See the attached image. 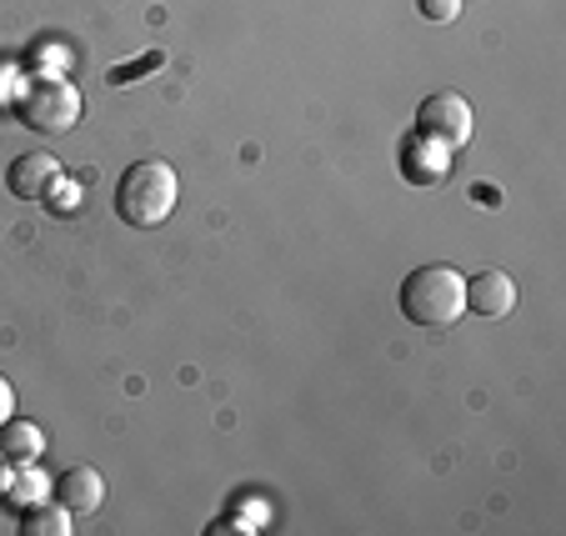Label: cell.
<instances>
[{
	"label": "cell",
	"mask_w": 566,
	"mask_h": 536,
	"mask_svg": "<svg viewBox=\"0 0 566 536\" xmlns=\"http://www.w3.org/2000/svg\"><path fill=\"white\" fill-rule=\"evenodd\" d=\"M181 201V181L166 161H136L126 176L116 181V216L136 231H150Z\"/></svg>",
	"instance_id": "obj_1"
},
{
	"label": "cell",
	"mask_w": 566,
	"mask_h": 536,
	"mask_svg": "<svg viewBox=\"0 0 566 536\" xmlns=\"http://www.w3.org/2000/svg\"><path fill=\"white\" fill-rule=\"evenodd\" d=\"M467 312V276L451 266H417L401 281V316L411 326H451Z\"/></svg>",
	"instance_id": "obj_2"
},
{
	"label": "cell",
	"mask_w": 566,
	"mask_h": 536,
	"mask_svg": "<svg viewBox=\"0 0 566 536\" xmlns=\"http://www.w3.org/2000/svg\"><path fill=\"white\" fill-rule=\"evenodd\" d=\"M15 116H21V126L41 130V136H65L81 120V91L65 75H31L21 101H15Z\"/></svg>",
	"instance_id": "obj_3"
},
{
	"label": "cell",
	"mask_w": 566,
	"mask_h": 536,
	"mask_svg": "<svg viewBox=\"0 0 566 536\" xmlns=\"http://www.w3.org/2000/svg\"><path fill=\"white\" fill-rule=\"evenodd\" d=\"M417 130L441 140V146L461 150L471 140V101L461 96V91H431L417 106Z\"/></svg>",
	"instance_id": "obj_4"
},
{
	"label": "cell",
	"mask_w": 566,
	"mask_h": 536,
	"mask_svg": "<svg viewBox=\"0 0 566 536\" xmlns=\"http://www.w3.org/2000/svg\"><path fill=\"white\" fill-rule=\"evenodd\" d=\"M451 156H457L451 146H441V140L417 130V136L401 140V176H407L411 186H437L451 176Z\"/></svg>",
	"instance_id": "obj_5"
},
{
	"label": "cell",
	"mask_w": 566,
	"mask_h": 536,
	"mask_svg": "<svg viewBox=\"0 0 566 536\" xmlns=\"http://www.w3.org/2000/svg\"><path fill=\"white\" fill-rule=\"evenodd\" d=\"M467 312H476L481 322H502L516 312V281L506 271H481L467 281Z\"/></svg>",
	"instance_id": "obj_6"
},
{
	"label": "cell",
	"mask_w": 566,
	"mask_h": 536,
	"mask_svg": "<svg viewBox=\"0 0 566 536\" xmlns=\"http://www.w3.org/2000/svg\"><path fill=\"white\" fill-rule=\"evenodd\" d=\"M51 496L71 516H96L101 502H106V482H101L96 466H71V472H61L51 482Z\"/></svg>",
	"instance_id": "obj_7"
},
{
	"label": "cell",
	"mask_w": 566,
	"mask_h": 536,
	"mask_svg": "<svg viewBox=\"0 0 566 536\" xmlns=\"http://www.w3.org/2000/svg\"><path fill=\"white\" fill-rule=\"evenodd\" d=\"M55 181H61V161L51 150H31V156L11 161V176H6L11 196H21V201H45L55 191Z\"/></svg>",
	"instance_id": "obj_8"
},
{
	"label": "cell",
	"mask_w": 566,
	"mask_h": 536,
	"mask_svg": "<svg viewBox=\"0 0 566 536\" xmlns=\"http://www.w3.org/2000/svg\"><path fill=\"white\" fill-rule=\"evenodd\" d=\"M45 456V431L35 427V421H21L11 417L6 427H0V462H11V466H31Z\"/></svg>",
	"instance_id": "obj_9"
},
{
	"label": "cell",
	"mask_w": 566,
	"mask_h": 536,
	"mask_svg": "<svg viewBox=\"0 0 566 536\" xmlns=\"http://www.w3.org/2000/svg\"><path fill=\"white\" fill-rule=\"evenodd\" d=\"M45 476L35 472V462L31 466H11L6 462V472H0V496H6V506H15V512H25V506H35V502H45Z\"/></svg>",
	"instance_id": "obj_10"
},
{
	"label": "cell",
	"mask_w": 566,
	"mask_h": 536,
	"mask_svg": "<svg viewBox=\"0 0 566 536\" xmlns=\"http://www.w3.org/2000/svg\"><path fill=\"white\" fill-rule=\"evenodd\" d=\"M15 532H21V536H71L75 532V516L65 512L61 502H35V506H25V512H21Z\"/></svg>",
	"instance_id": "obj_11"
},
{
	"label": "cell",
	"mask_w": 566,
	"mask_h": 536,
	"mask_svg": "<svg viewBox=\"0 0 566 536\" xmlns=\"http://www.w3.org/2000/svg\"><path fill=\"white\" fill-rule=\"evenodd\" d=\"M417 11L427 15V21H457L461 0H417Z\"/></svg>",
	"instance_id": "obj_12"
},
{
	"label": "cell",
	"mask_w": 566,
	"mask_h": 536,
	"mask_svg": "<svg viewBox=\"0 0 566 536\" xmlns=\"http://www.w3.org/2000/svg\"><path fill=\"white\" fill-rule=\"evenodd\" d=\"M45 201H51L55 211H75V186H61V181H55V191L45 196Z\"/></svg>",
	"instance_id": "obj_13"
},
{
	"label": "cell",
	"mask_w": 566,
	"mask_h": 536,
	"mask_svg": "<svg viewBox=\"0 0 566 536\" xmlns=\"http://www.w3.org/2000/svg\"><path fill=\"white\" fill-rule=\"evenodd\" d=\"M11 411H15V387L6 381V376H0V427L11 421Z\"/></svg>",
	"instance_id": "obj_14"
},
{
	"label": "cell",
	"mask_w": 566,
	"mask_h": 536,
	"mask_svg": "<svg viewBox=\"0 0 566 536\" xmlns=\"http://www.w3.org/2000/svg\"><path fill=\"white\" fill-rule=\"evenodd\" d=\"M211 532H216V536H226V532H251V522H235V516H226V522H216Z\"/></svg>",
	"instance_id": "obj_15"
}]
</instances>
